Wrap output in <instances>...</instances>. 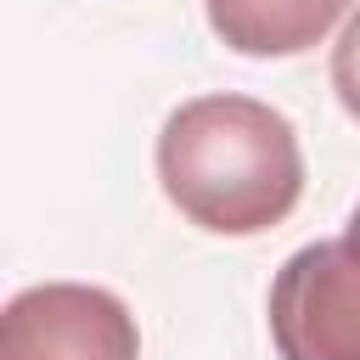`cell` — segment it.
Returning <instances> with one entry per match:
<instances>
[{"mask_svg":"<svg viewBox=\"0 0 360 360\" xmlns=\"http://www.w3.org/2000/svg\"><path fill=\"white\" fill-rule=\"evenodd\" d=\"M202 11L225 51L270 62V56L315 51L338 28L349 0H202Z\"/></svg>","mask_w":360,"mask_h":360,"instance_id":"4","label":"cell"},{"mask_svg":"<svg viewBox=\"0 0 360 360\" xmlns=\"http://www.w3.org/2000/svg\"><path fill=\"white\" fill-rule=\"evenodd\" d=\"M264 315L276 360H360V202L343 236L281 259Z\"/></svg>","mask_w":360,"mask_h":360,"instance_id":"2","label":"cell"},{"mask_svg":"<svg viewBox=\"0 0 360 360\" xmlns=\"http://www.w3.org/2000/svg\"><path fill=\"white\" fill-rule=\"evenodd\" d=\"M332 90H338L343 112L360 124V11L343 22V34L332 45Z\"/></svg>","mask_w":360,"mask_h":360,"instance_id":"5","label":"cell"},{"mask_svg":"<svg viewBox=\"0 0 360 360\" xmlns=\"http://www.w3.org/2000/svg\"><path fill=\"white\" fill-rule=\"evenodd\" d=\"M0 360H141V332L118 292L39 281L0 309Z\"/></svg>","mask_w":360,"mask_h":360,"instance_id":"3","label":"cell"},{"mask_svg":"<svg viewBox=\"0 0 360 360\" xmlns=\"http://www.w3.org/2000/svg\"><path fill=\"white\" fill-rule=\"evenodd\" d=\"M163 197L208 236L276 231L304 197V146L259 96H191L158 129Z\"/></svg>","mask_w":360,"mask_h":360,"instance_id":"1","label":"cell"}]
</instances>
